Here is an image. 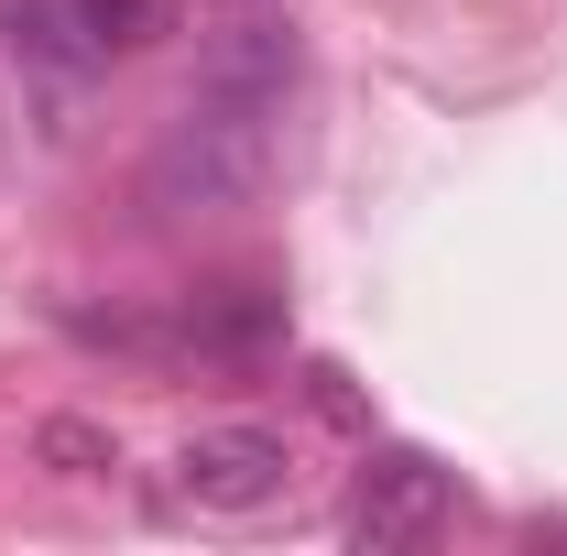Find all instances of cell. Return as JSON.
<instances>
[{"mask_svg": "<svg viewBox=\"0 0 567 556\" xmlns=\"http://www.w3.org/2000/svg\"><path fill=\"white\" fill-rule=\"evenodd\" d=\"M262 186H274V110L218 99V87H197L186 121L142 164V208L153 218H240Z\"/></svg>", "mask_w": 567, "mask_h": 556, "instance_id": "cell-1", "label": "cell"}, {"mask_svg": "<svg viewBox=\"0 0 567 556\" xmlns=\"http://www.w3.org/2000/svg\"><path fill=\"white\" fill-rule=\"evenodd\" d=\"M284 491H295V447L274 425H197L164 459V513H197V524H251Z\"/></svg>", "mask_w": 567, "mask_h": 556, "instance_id": "cell-2", "label": "cell"}, {"mask_svg": "<svg viewBox=\"0 0 567 556\" xmlns=\"http://www.w3.org/2000/svg\"><path fill=\"white\" fill-rule=\"evenodd\" d=\"M447 513H458V491H447L436 459H415V447H371L360 481H350V502H339V535H350L360 556H393V546H436Z\"/></svg>", "mask_w": 567, "mask_h": 556, "instance_id": "cell-3", "label": "cell"}, {"mask_svg": "<svg viewBox=\"0 0 567 556\" xmlns=\"http://www.w3.org/2000/svg\"><path fill=\"white\" fill-rule=\"evenodd\" d=\"M197 87H218V99H251V110H284V87H295V22H274V11H251V22H218L208 55H197Z\"/></svg>", "mask_w": 567, "mask_h": 556, "instance_id": "cell-4", "label": "cell"}, {"mask_svg": "<svg viewBox=\"0 0 567 556\" xmlns=\"http://www.w3.org/2000/svg\"><path fill=\"white\" fill-rule=\"evenodd\" d=\"M175 339L197 349V360H251V349L284 339V295H274V284H218V295H186Z\"/></svg>", "mask_w": 567, "mask_h": 556, "instance_id": "cell-5", "label": "cell"}, {"mask_svg": "<svg viewBox=\"0 0 567 556\" xmlns=\"http://www.w3.org/2000/svg\"><path fill=\"white\" fill-rule=\"evenodd\" d=\"M33 459H44L55 481H110V470H121V436L87 425V415H44L33 425Z\"/></svg>", "mask_w": 567, "mask_h": 556, "instance_id": "cell-6", "label": "cell"}, {"mask_svg": "<svg viewBox=\"0 0 567 556\" xmlns=\"http://www.w3.org/2000/svg\"><path fill=\"white\" fill-rule=\"evenodd\" d=\"M66 33L87 44V55H132V44H153V33H164V0H76Z\"/></svg>", "mask_w": 567, "mask_h": 556, "instance_id": "cell-7", "label": "cell"}]
</instances>
